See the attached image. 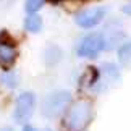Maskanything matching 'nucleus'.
<instances>
[{
	"label": "nucleus",
	"mask_w": 131,
	"mask_h": 131,
	"mask_svg": "<svg viewBox=\"0 0 131 131\" xmlns=\"http://www.w3.org/2000/svg\"><path fill=\"white\" fill-rule=\"evenodd\" d=\"M92 118V105L89 100L81 99L70 105L67 117H65V128L68 131H83Z\"/></svg>",
	"instance_id": "1"
},
{
	"label": "nucleus",
	"mask_w": 131,
	"mask_h": 131,
	"mask_svg": "<svg viewBox=\"0 0 131 131\" xmlns=\"http://www.w3.org/2000/svg\"><path fill=\"white\" fill-rule=\"evenodd\" d=\"M70 102H71V94L68 91H53L42 100L41 112L45 118H57L70 107Z\"/></svg>",
	"instance_id": "2"
},
{
	"label": "nucleus",
	"mask_w": 131,
	"mask_h": 131,
	"mask_svg": "<svg viewBox=\"0 0 131 131\" xmlns=\"http://www.w3.org/2000/svg\"><path fill=\"white\" fill-rule=\"evenodd\" d=\"M104 36L99 32H92V34H88L86 37L83 39L78 45V55L79 57H84V58H94L104 50Z\"/></svg>",
	"instance_id": "3"
},
{
	"label": "nucleus",
	"mask_w": 131,
	"mask_h": 131,
	"mask_svg": "<svg viewBox=\"0 0 131 131\" xmlns=\"http://www.w3.org/2000/svg\"><path fill=\"white\" fill-rule=\"evenodd\" d=\"M34 105H36V97L32 92L19 94L16 99V105H15V120L18 123H26L34 112Z\"/></svg>",
	"instance_id": "4"
},
{
	"label": "nucleus",
	"mask_w": 131,
	"mask_h": 131,
	"mask_svg": "<svg viewBox=\"0 0 131 131\" xmlns=\"http://www.w3.org/2000/svg\"><path fill=\"white\" fill-rule=\"evenodd\" d=\"M107 15V10L104 7H95V8H88L79 12L74 16V23L81 28H92L95 24H99Z\"/></svg>",
	"instance_id": "5"
},
{
	"label": "nucleus",
	"mask_w": 131,
	"mask_h": 131,
	"mask_svg": "<svg viewBox=\"0 0 131 131\" xmlns=\"http://www.w3.org/2000/svg\"><path fill=\"white\" fill-rule=\"evenodd\" d=\"M16 60V49L10 44H0V67L8 68Z\"/></svg>",
	"instance_id": "6"
},
{
	"label": "nucleus",
	"mask_w": 131,
	"mask_h": 131,
	"mask_svg": "<svg viewBox=\"0 0 131 131\" xmlns=\"http://www.w3.org/2000/svg\"><path fill=\"white\" fill-rule=\"evenodd\" d=\"M100 76L104 78L105 83H117L120 79V70L117 65L113 63H104L102 67H100Z\"/></svg>",
	"instance_id": "7"
},
{
	"label": "nucleus",
	"mask_w": 131,
	"mask_h": 131,
	"mask_svg": "<svg viewBox=\"0 0 131 131\" xmlns=\"http://www.w3.org/2000/svg\"><path fill=\"white\" fill-rule=\"evenodd\" d=\"M104 36V50H110L113 47H117V45H120V42L123 41L125 34L122 31H110L107 34H102Z\"/></svg>",
	"instance_id": "8"
},
{
	"label": "nucleus",
	"mask_w": 131,
	"mask_h": 131,
	"mask_svg": "<svg viewBox=\"0 0 131 131\" xmlns=\"http://www.w3.org/2000/svg\"><path fill=\"white\" fill-rule=\"evenodd\" d=\"M24 28L31 32H39L42 28V19L37 15H29V16L24 19Z\"/></svg>",
	"instance_id": "9"
},
{
	"label": "nucleus",
	"mask_w": 131,
	"mask_h": 131,
	"mask_svg": "<svg viewBox=\"0 0 131 131\" xmlns=\"http://www.w3.org/2000/svg\"><path fill=\"white\" fill-rule=\"evenodd\" d=\"M44 57H45V63L47 65H53L62 57V50H60L57 45H50V47H47V50H45Z\"/></svg>",
	"instance_id": "10"
},
{
	"label": "nucleus",
	"mask_w": 131,
	"mask_h": 131,
	"mask_svg": "<svg viewBox=\"0 0 131 131\" xmlns=\"http://www.w3.org/2000/svg\"><path fill=\"white\" fill-rule=\"evenodd\" d=\"M118 58L123 65H129V62H131V42L123 44L118 49Z\"/></svg>",
	"instance_id": "11"
},
{
	"label": "nucleus",
	"mask_w": 131,
	"mask_h": 131,
	"mask_svg": "<svg viewBox=\"0 0 131 131\" xmlns=\"http://www.w3.org/2000/svg\"><path fill=\"white\" fill-rule=\"evenodd\" d=\"M0 79H2V83L5 86H8V88H15L18 84V76L15 73H12V71H5Z\"/></svg>",
	"instance_id": "12"
},
{
	"label": "nucleus",
	"mask_w": 131,
	"mask_h": 131,
	"mask_svg": "<svg viewBox=\"0 0 131 131\" xmlns=\"http://www.w3.org/2000/svg\"><path fill=\"white\" fill-rule=\"evenodd\" d=\"M44 5V0H26V3H24V8H26V12L29 15H34L36 12L41 10V7Z\"/></svg>",
	"instance_id": "13"
},
{
	"label": "nucleus",
	"mask_w": 131,
	"mask_h": 131,
	"mask_svg": "<svg viewBox=\"0 0 131 131\" xmlns=\"http://www.w3.org/2000/svg\"><path fill=\"white\" fill-rule=\"evenodd\" d=\"M122 12L125 15H128V16H131V2H128L126 5H123V7H122Z\"/></svg>",
	"instance_id": "14"
},
{
	"label": "nucleus",
	"mask_w": 131,
	"mask_h": 131,
	"mask_svg": "<svg viewBox=\"0 0 131 131\" xmlns=\"http://www.w3.org/2000/svg\"><path fill=\"white\" fill-rule=\"evenodd\" d=\"M23 131H42V129H37V128H34V126H31V125H26V126L23 128Z\"/></svg>",
	"instance_id": "15"
},
{
	"label": "nucleus",
	"mask_w": 131,
	"mask_h": 131,
	"mask_svg": "<svg viewBox=\"0 0 131 131\" xmlns=\"http://www.w3.org/2000/svg\"><path fill=\"white\" fill-rule=\"evenodd\" d=\"M0 131H13L12 126H3V128H0Z\"/></svg>",
	"instance_id": "16"
},
{
	"label": "nucleus",
	"mask_w": 131,
	"mask_h": 131,
	"mask_svg": "<svg viewBox=\"0 0 131 131\" xmlns=\"http://www.w3.org/2000/svg\"><path fill=\"white\" fill-rule=\"evenodd\" d=\"M53 2H60V0H53Z\"/></svg>",
	"instance_id": "17"
}]
</instances>
